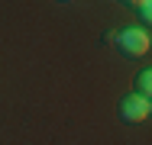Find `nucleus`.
Returning a JSON list of instances; mask_svg holds the SVG:
<instances>
[{
	"instance_id": "obj_6",
	"label": "nucleus",
	"mask_w": 152,
	"mask_h": 145,
	"mask_svg": "<svg viewBox=\"0 0 152 145\" xmlns=\"http://www.w3.org/2000/svg\"><path fill=\"white\" fill-rule=\"evenodd\" d=\"M149 116H152V100H149Z\"/></svg>"
},
{
	"instance_id": "obj_2",
	"label": "nucleus",
	"mask_w": 152,
	"mask_h": 145,
	"mask_svg": "<svg viewBox=\"0 0 152 145\" xmlns=\"http://www.w3.org/2000/svg\"><path fill=\"white\" fill-rule=\"evenodd\" d=\"M146 116H149V100L139 97L136 90L126 94V97L120 100V119H123V123H142Z\"/></svg>"
},
{
	"instance_id": "obj_4",
	"label": "nucleus",
	"mask_w": 152,
	"mask_h": 145,
	"mask_svg": "<svg viewBox=\"0 0 152 145\" xmlns=\"http://www.w3.org/2000/svg\"><path fill=\"white\" fill-rule=\"evenodd\" d=\"M136 7H139V20H142L146 26H152V0H139Z\"/></svg>"
},
{
	"instance_id": "obj_1",
	"label": "nucleus",
	"mask_w": 152,
	"mask_h": 145,
	"mask_svg": "<svg viewBox=\"0 0 152 145\" xmlns=\"http://www.w3.org/2000/svg\"><path fill=\"white\" fill-rule=\"evenodd\" d=\"M113 45L120 49V55L126 58H142L149 52V32L146 29H120L117 36H113Z\"/></svg>"
},
{
	"instance_id": "obj_5",
	"label": "nucleus",
	"mask_w": 152,
	"mask_h": 145,
	"mask_svg": "<svg viewBox=\"0 0 152 145\" xmlns=\"http://www.w3.org/2000/svg\"><path fill=\"white\" fill-rule=\"evenodd\" d=\"M120 3H126V7H136V3H139V0H120Z\"/></svg>"
},
{
	"instance_id": "obj_3",
	"label": "nucleus",
	"mask_w": 152,
	"mask_h": 145,
	"mask_svg": "<svg viewBox=\"0 0 152 145\" xmlns=\"http://www.w3.org/2000/svg\"><path fill=\"white\" fill-rule=\"evenodd\" d=\"M136 94L146 97V100H152V68H142L136 74Z\"/></svg>"
}]
</instances>
